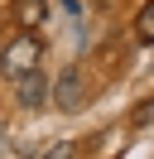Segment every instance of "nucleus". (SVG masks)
<instances>
[{
    "label": "nucleus",
    "instance_id": "nucleus-4",
    "mask_svg": "<svg viewBox=\"0 0 154 159\" xmlns=\"http://www.w3.org/2000/svg\"><path fill=\"white\" fill-rule=\"evenodd\" d=\"M43 15H48L43 0H15V24H19V29H38Z\"/></svg>",
    "mask_w": 154,
    "mask_h": 159
},
{
    "label": "nucleus",
    "instance_id": "nucleus-6",
    "mask_svg": "<svg viewBox=\"0 0 154 159\" xmlns=\"http://www.w3.org/2000/svg\"><path fill=\"white\" fill-rule=\"evenodd\" d=\"M135 125H154V101H144V106H135Z\"/></svg>",
    "mask_w": 154,
    "mask_h": 159
},
{
    "label": "nucleus",
    "instance_id": "nucleus-1",
    "mask_svg": "<svg viewBox=\"0 0 154 159\" xmlns=\"http://www.w3.org/2000/svg\"><path fill=\"white\" fill-rule=\"evenodd\" d=\"M38 58H43V43L34 39V34H24V39H15L5 48V58H0V68L10 72V77H24V72L38 68Z\"/></svg>",
    "mask_w": 154,
    "mask_h": 159
},
{
    "label": "nucleus",
    "instance_id": "nucleus-5",
    "mask_svg": "<svg viewBox=\"0 0 154 159\" xmlns=\"http://www.w3.org/2000/svg\"><path fill=\"white\" fill-rule=\"evenodd\" d=\"M135 34H140L144 43H154V0H149V5H144L140 15H135Z\"/></svg>",
    "mask_w": 154,
    "mask_h": 159
},
{
    "label": "nucleus",
    "instance_id": "nucleus-3",
    "mask_svg": "<svg viewBox=\"0 0 154 159\" xmlns=\"http://www.w3.org/2000/svg\"><path fill=\"white\" fill-rule=\"evenodd\" d=\"M48 87H53V82L43 77V72H24V77H15V97H19V106H29V111H38L48 101Z\"/></svg>",
    "mask_w": 154,
    "mask_h": 159
},
{
    "label": "nucleus",
    "instance_id": "nucleus-2",
    "mask_svg": "<svg viewBox=\"0 0 154 159\" xmlns=\"http://www.w3.org/2000/svg\"><path fill=\"white\" fill-rule=\"evenodd\" d=\"M48 101H58L63 111H82V101H87V87H82V72L77 68H63V77L48 87Z\"/></svg>",
    "mask_w": 154,
    "mask_h": 159
}]
</instances>
